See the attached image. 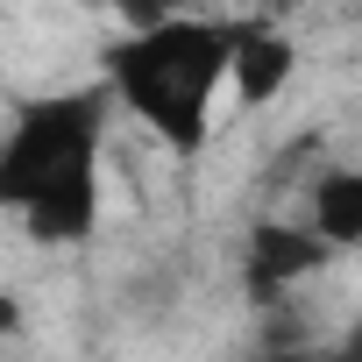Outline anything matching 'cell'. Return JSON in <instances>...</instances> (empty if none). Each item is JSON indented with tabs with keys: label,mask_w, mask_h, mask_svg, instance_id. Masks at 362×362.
I'll list each match as a JSON object with an SVG mask.
<instances>
[{
	"label": "cell",
	"mask_w": 362,
	"mask_h": 362,
	"mask_svg": "<svg viewBox=\"0 0 362 362\" xmlns=\"http://www.w3.org/2000/svg\"><path fill=\"white\" fill-rule=\"evenodd\" d=\"M114 93L71 86L29 100L0 135V206H15L36 242H86L100 221V149H107Z\"/></svg>",
	"instance_id": "cell-1"
},
{
	"label": "cell",
	"mask_w": 362,
	"mask_h": 362,
	"mask_svg": "<svg viewBox=\"0 0 362 362\" xmlns=\"http://www.w3.org/2000/svg\"><path fill=\"white\" fill-rule=\"evenodd\" d=\"M228 50H235V22L142 15V29L107 57L100 86L149 135H163L177 156H192L214 128V93L228 86Z\"/></svg>",
	"instance_id": "cell-2"
},
{
	"label": "cell",
	"mask_w": 362,
	"mask_h": 362,
	"mask_svg": "<svg viewBox=\"0 0 362 362\" xmlns=\"http://www.w3.org/2000/svg\"><path fill=\"white\" fill-rule=\"evenodd\" d=\"M334 249L313 242L305 228H284V221H256L249 228V256H242V277H249V298L256 305H277L291 284H305L313 270H327Z\"/></svg>",
	"instance_id": "cell-3"
},
{
	"label": "cell",
	"mask_w": 362,
	"mask_h": 362,
	"mask_svg": "<svg viewBox=\"0 0 362 362\" xmlns=\"http://www.w3.org/2000/svg\"><path fill=\"white\" fill-rule=\"evenodd\" d=\"M291 64H298L291 36H277V29H263V22H235V50H228V78H235L242 107H270V100L284 93Z\"/></svg>",
	"instance_id": "cell-4"
},
{
	"label": "cell",
	"mask_w": 362,
	"mask_h": 362,
	"mask_svg": "<svg viewBox=\"0 0 362 362\" xmlns=\"http://www.w3.org/2000/svg\"><path fill=\"white\" fill-rule=\"evenodd\" d=\"M305 235H313V242H327L334 256L362 242V170L334 163V170H320V177H313V228H305Z\"/></svg>",
	"instance_id": "cell-5"
},
{
	"label": "cell",
	"mask_w": 362,
	"mask_h": 362,
	"mask_svg": "<svg viewBox=\"0 0 362 362\" xmlns=\"http://www.w3.org/2000/svg\"><path fill=\"white\" fill-rule=\"evenodd\" d=\"M256 362H362L355 348H320V341H263Z\"/></svg>",
	"instance_id": "cell-6"
}]
</instances>
